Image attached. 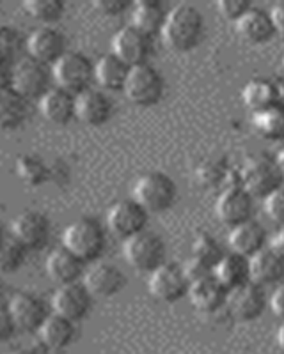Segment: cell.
I'll use <instances>...</instances> for the list:
<instances>
[{"mask_svg": "<svg viewBox=\"0 0 284 354\" xmlns=\"http://www.w3.org/2000/svg\"><path fill=\"white\" fill-rule=\"evenodd\" d=\"M163 43L175 52H190L201 43L204 34V18L195 6L178 4L167 12L162 28Z\"/></svg>", "mask_w": 284, "mask_h": 354, "instance_id": "obj_1", "label": "cell"}, {"mask_svg": "<svg viewBox=\"0 0 284 354\" xmlns=\"http://www.w3.org/2000/svg\"><path fill=\"white\" fill-rule=\"evenodd\" d=\"M62 246L80 257L85 264L100 261L107 246L105 229L93 218H78L62 232Z\"/></svg>", "mask_w": 284, "mask_h": 354, "instance_id": "obj_2", "label": "cell"}, {"mask_svg": "<svg viewBox=\"0 0 284 354\" xmlns=\"http://www.w3.org/2000/svg\"><path fill=\"white\" fill-rule=\"evenodd\" d=\"M132 198L148 213H166L178 198V186L167 174L151 170L142 174L132 189Z\"/></svg>", "mask_w": 284, "mask_h": 354, "instance_id": "obj_3", "label": "cell"}, {"mask_svg": "<svg viewBox=\"0 0 284 354\" xmlns=\"http://www.w3.org/2000/svg\"><path fill=\"white\" fill-rule=\"evenodd\" d=\"M238 185L251 195L252 198H265L274 189L284 185L281 170L276 163V158L265 156V154H254L244 161L236 172Z\"/></svg>", "mask_w": 284, "mask_h": 354, "instance_id": "obj_4", "label": "cell"}, {"mask_svg": "<svg viewBox=\"0 0 284 354\" xmlns=\"http://www.w3.org/2000/svg\"><path fill=\"white\" fill-rule=\"evenodd\" d=\"M52 77L57 87L78 96L93 87L94 62L82 52H68L52 66Z\"/></svg>", "mask_w": 284, "mask_h": 354, "instance_id": "obj_5", "label": "cell"}, {"mask_svg": "<svg viewBox=\"0 0 284 354\" xmlns=\"http://www.w3.org/2000/svg\"><path fill=\"white\" fill-rule=\"evenodd\" d=\"M166 254L167 248L163 239L159 234L148 229L134 238L126 239L123 245V255L126 262L141 273L150 274L151 271L160 268L166 262Z\"/></svg>", "mask_w": 284, "mask_h": 354, "instance_id": "obj_6", "label": "cell"}, {"mask_svg": "<svg viewBox=\"0 0 284 354\" xmlns=\"http://www.w3.org/2000/svg\"><path fill=\"white\" fill-rule=\"evenodd\" d=\"M166 91V82L160 71L148 64H141L132 68L128 80L125 85V96L134 103L135 106L141 109H150V106L157 105L163 96Z\"/></svg>", "mask_w": 284, "mask_h": 354, "instance_id": "obj_7", "label": "cell"}, {"mask_svg": "<svg viewBox=\"0 0 284 354\" xmlns=\"http://www.w3.org/2000/svg\"><path fill=\"white\" fill-rule=\"evenodd\" d=\"M52 68L25 57L12 66L11 87L25 100H41L52 85Z\"/></svg>", "mask_w": 284, "mask_h": 354, "instance_id": "obj_8", "label": "cell"}, {"mask_svg": "<svg viewBox=\"0 0 284 354\" xmlns=\"http://www.w3.org/2000/svg\"><path fill=\"white\" fill-rule=\"evenodd\" d=\"M148 221H150V213L134 198L116 202L107 211V227L114 236L121 238L123 241L144 232Z\"/></svg>", "mask_w": 284, "mask_h": 354, "instance_id": "obj_9", "label": "cell"}, {"mask_svg": "<svg viewBox=\"0 0 284 354\" xmlns=\"http://www.w3.org/2000/svg\"><path fill=\"white\" fill-rule=\"evenodd\" d=\"M190 282L187 280L183 268L172 262H163L160 268L151 271L148 278V290L157 301L176 303L188 294Z\"/></svg>", "mask_w": 284, "mask_h": 354, "instance_id": "obj_10", "label": "cell"}, {"mask_svg": "<svg viewBox=\"0 0 284 354\" xmlns=\"http://www.w3.org/2000/svg\"><path fill=\"white\" fill-rule=\"evenodd\" d=\"M93 294L82 282L59 286L52 296V312L57 315L78 322L87 317L93 308Z\"/></svg>", "mask_w": 284, "mask_h": 354, "instance_id": "obj_11", "label": "cell"}, {"mask_svg": "<svg viewBox=\"0 0 284 354\" xmlns=\"http://www.w3.org/2000/svg\"><path fill=\"white\" fill-rule=\"evenodd\" d=\"M151 52H153V37L141 32L134 25H126L114 34L112 53L132 68L148 64Z\"/></svg>", "mask_w": 284, "mask_h": 354, "instance_id": "obj_12", "label": "cell"}, {"mask_svg": "<svg viewBox=\"0 0 284 354\" xmlns=\"http://www.w3.org/2000/svg\"><path fill=\"white\" fill-rule=\"evenodd\" d=\"M82 283L93 294V298H112L125 289L126 277L114 262L96 261L85 270Z\"/></svg>", "mask_w": 284, "mask_h": 354, "instance_id": "obj_13", "label": "cell"}, {"mask_svg": "<svg viewBox=\"0 0 284 354\" xmlns=\"http://www.w3.org/2000/svg\"><path fill=\"white\" fill-rule=\"evenodd\" d=\"M252 209H254V198L240 185L222 188L215 202V216L229 229L251 220Z\"/></svg>", "mask_w": 284, "mask_h": 354, "instance_id": "obj_14", "label": "cell"}, {"mask_svg": "<svg viewBox=\"0 0 284 354\" xmlns=\"http://www.w3.org/2000/svg\"><path fill=\"white\" fill-rule=\"evenodd\" d=\"M11 238L27 250H39L50 239V220L39 211H21L11 221Z\"/></svg>", "mask_w": 284, "mask_h": 354, "instance_id": "obj_15", "label": "cell"}, {"mask_svg": "<svg viewBox=\"0 0 284 354\" xmlns=\"http://www.w3.org/2000/svg\"><path fill=\"white\" fill-rule=\"evenodd\" d=\"M27 52L30 59L46 64L52 68L64 53L66 50V37L61 30L55 27H37L33 34L27 37Z\"/></svg>", "mask_w": 284, "mask_h": 354, "instance_id": "obj_16", "label": "cell"}, {"mask_svg": "<svg viewBox=\"0 0 284 354\" xmlns=\"http://www.w3.org/2000/svg\"><path fill=\"white\" fill-rule=\"evenodd\" d=\"M9 312H11L15 324L20 331L25 333H37L39 328L43 326V322L50 315L48 308H46L45 301L37 298L36 294L30 292H18L11 298L8 305Z\"/></svg>", "mask_w": 284, "mask_h": 354, "instance_id": "obj_17", "label": "cell"}, {"mask_svg": "<svg viewBox=\"0 0 284 354\" xmlns=\"http://www.w3.org/2000/svg\"><path fill=\"white\" fill-rule=\"evenodd\" d=\"M267 306L263 287L247 282L227 292L226 308L236 321L249 322L260 317Z\"/></svg>", "mask_w": 284, "mask_h": 354, "instance_id": "obj_18", "label": "cell"}, {"mask_svg": "<svg viewBox=\"0 0 284 354\" xmlns=\"http://www.w3.org/2000/svg\"><path fill=\"white\" fill-rule=\"evenodd\" d=\"M114 113L112 100L102 88H87L77 96V119L91 128H100Z\"/></svg>", "mask_w": 284, "mask_h": 354, "instance_id": "obj_19", "label": "cell"}, {"mask_svg": "<svg viewBox=\"0 0 284 354\" xmlns=\"http://www.w3.org/2000/svg\"><path fill=\"white\" fill-rule=\"evenodd\" d=\"M244 105L252 113L274 105H284V80L252 78L242 88Z\"/></svg>", "mask_w": 284, "mask_h": 354, "instance_id": "obj_20", "label": "cell"}, {"mask_svg": "<svg viewBox=\"0 0 284 354\" xmlns=\"http://www.w3.org/2000/svg\"><path fill=\"white\" fill-rule=\"evenodd\" d=\"M45 268L48 278L57 283V287L82 282L85 273V262L62 245L50 252Z\"/></svg>", "mask_w": 284, "mask_h": 354, "instance_id": "obj_21", "label": "cell"}, {"mask_svg": "<svg viewBox=\"0 0 284 354\" xmlns=\"http://www.w3.org/2000/svg\"><path fill=\"white\" fill-rule=\"evenodd\" d=\"M39 112L52 124H69L77 119V96L53 85L39 100Z\"/></svg>", "mask_w": 284, "mask_h": 354, "instance_id": "obj_22", "label": "cell"}, {"mask_svg": "<svg viewBox=\"0 0 284 354\" xmlns=\"http://www.w3.org/2000/svg\"><path fill=\"white\" fill-rule=\"evenodd\" d=\"M267 232L263 227L254 220H247L240 225L231 227L227 234V245L233 254L242 257H252L260 250L267 248Z\"/></svg>", "mask_w": 284, "mask_h": 354, "instance_id": "obj_23", "label": "cell"}, {"mask_svg": "<svg viewBox=\"0 0 284 354\" xmlns=\"http://www.w3.org/2000/svg\"><path fill=\"white\" fill-rule=\"evenodd\" d=\"M235 28L236 34L251 44L268 43L276 36V28H274L270 11L254 8V6L238 21H235Z\"/></svg>", "mask_w": 284, "mask_h": 354, "instance_id": "obj_24", "label": "cell"}, {"mask_svg": "<svg viewBox=\"0 0 284 354\" xmlns=\"http://www.w3.org/2000/svg\"><path fill=\"white\" fill-rule=\"evenodd\" d=\"M187 298L190 299L195 310L204 312V314H213V312H219L222 306H226L227 290L211 274V277L190 283Z\"/></svg>", "mask_w": 284, "mask_h": 354, "instance_id": "obj_25", "label": "cell"}, {"mask_svg": "<svg viewBox=\"0 0 284 354\" xmlns=\"http://www.w3.org/2000/svg\"><path fill=\"white\" fill-rule=\"evenodd\" d=\"M130 71L132 66H128L118 55L110 52L94 64V82L102 87V91L121 93V91H125Z\"/></svg>", "mask_w": 284, "mask_h": 354, "instance_id": "obj_26", "label": "cell"}, {"mask_svg": "<svg viewBox=\"0 0 284 354\" xmlns=\"http://www.w3.org/2000/svg\"><path fill=\"white\" fill-rule=\"evenodd\" d=\"M37 335H39L41 344L48 351H64L73 344L77 337V322L52 312L43 322Z\"/></svg>", "mask_w": 284, "mask_h": 354, "instance_id": "obj_27", "label": "cell"}, {"mask_svg": "<svg viewBox=\"0 0 284 354\" xmlns=\"http://www.w3.org/2000/svg\"><path fill=\"white\" fill-rule=\"evenodd\" d=\"M284 277V261L270 248L260 250L249 257V280L256 286L265 287L281 282Z\"/></svg>", "mask_w": 284, "mask_h": 354, "instance_id": "obj_28", "label": "cell"}, {"mask_svg": "<svg viewBox=\"0 0 284 354\" xmlns=\"http://www.w3.org/2000/svg\"><path fill=\"white\" fill-rule=\"evenodd\" d=\"M213 277L227 292L251 282L249 280V259L233 254V252L224 254L222 259L213 266Z\"/></svg>", "mask_w": 284, "mask_h": 354, "instance_id": "obj_29", "label": "cell"}, {"mask_svg": "<svg viewBox=\"0 0 284 354\" xmlns=\"http://www.w3.org/2000/svg\"><path fill=\"white\" fill-rule=\"evenodd\" d=\"M167 12L163 6L157 0H139L132 6V24L141 32L153 37L154 34L162 32L166 24Z\"/></svg>", "mask_w": 284, "mask_h": 354, "instance_id": "obj_30", "label": "cell"}, {"mask_svg": "<svg viewBox=\"0 0 284 354\" xmlns=\"http://www.w3.org/2000/svg\"><path fill=\"white\" fill-rule=\"evenodd\" d=\"M28 113V101L12 87L0 88V129H18Z\"/></svg>", "mask_w": 284, "mask_h": 354, "instance_id": "obj_31", "label": "cell"}, {"mask_svg": "<svg viewBox=\"0 0 284 354\" xmlns=\"http://www.w3.org/2000/svg\"><path fill=\"white\" fill-rule=\"evenodd\" d=\"M18 177L27 186H43L52 179V167L37 154H20L15 163Z\"/></svg>", "mask_w": 284, "mask_h": 354, "instance_id": "obj_32", "label": "cell"}, {"mask_svg": "<svg viewBox=\"0 0 284 354\" xmlns=\"http://www.w3.org/2000/svg\"><path fill=\"white\" fill-rule=\"evenodd\" d=\"M252 126L263 138L283 140L284 138V105H274L252 113Z\"/></svg>", "mask_w": 284, "mask_h": 354, "instance_id": "obj_33", "label": "cell"}, {"mask_svg": "<svg viewBox=\"0 0 284 354\" xmlns=\"http://www.w3.org/2000/svg\"><path fill=\"white\" fill-rule=\"evenodd\" d=\"M24 9L41 27H53L64 15L66 6L62 0H27L24 2Z\"/></svg>", "mask_w": 284, "mask_h": 354, "instance_id": "obj_34", "label": "cell"}, {"mask_svg": "<svg viewBox=\"0 0 284 354\" xmlns=\"http://www.w3.org/2000/svg\"><path fill=\"white\" fill-rule=\"evenodd\" d=\"M195 176L203 186H224L226 188V186L238 185V181L231 177V172L224 167V163L215 160L201 163L195 170Z\"/></svg>", "mask_w": 284, "mask_h": 354, "instance_id": "obj_35", "label": "cell"}, {"mask_svg": "<svg viewBox=\"0 0 284 354\" xmlns=\"http://www.w3.org/2000/svg\"><path fill=\"white\" fill-rule=\"evenodd\" d=\"M27 252L21 243L15 238H8V241L0 248V273H17L27 261Z\"/></svg>", "mask_w": 284, "mask_h": 354, "instance_id": "obj_36", "label": "cell"}, {"mask_svg": "<svg viewBox=\"0 0 284 354\" xmlns=\"http://www.w3.org/2000/svg\"><path fill=\"white\" fill-rule=\"evenodd\" d=\"M192 255L201 259V261H204L206 264H210L213 268L222 259L224 252L222 246L219 245V241L211 234L201 232L195 236L194 243H192Z\"/></svg>", "mask_w": 284, "mask_h": 354, "instance_id": "obj_37", "label": "cell"}, {"mask_svg": "<svg viewBox=\"0 0 284 354\" xmlns=\"http://www.w3.org/2000/svg\"><path fill=\"white\" fill-rule=\"evenodd\" d=\"M21 48V36L11 25H0V61L12 62Z\"/></svg>", "mask_w": 284, "mask_h": 354, "instance_id": "obj_38", "label": "cell"}, {"mask_svg": "<svg viewBox=\"0 0 284 354\" xmlns=\"http://www.w3.org/2000/svg\"><path fill=\"white\" fill-rule=\"evenodd\" d=\"M263 209L274 223L284 225V185L263 198Z\"/></svg>", "mask_w": 284, "mask_h": 354, "instance_id": "obj_39", "label": "cell"}, {"mask_svg": "<svg viewBox=\"0 0 284 354\" xmlns=\"http://www.w3.org/2000/svg\"><path fill=\"white\" fill-rule=\"evenodd\" d=\"M251 8L252 4L249 0H219L217 2V11L220 12V17L233 21V24L244 17Z\"/></svg>", "mask_w": 284, "mask_h": 354, "instance_id": "obj_40", "label": "cell"}, {"mask_svg": "<svg viewBox=\"0 0 284 354\" xmlns=\"http://www.w3.org/2000/svg\"><path fill=\"white\" fill-rule=\"evenodd\" d=\"M181 268H183V273H185V277H187V280L190 283L197 282V280H203V278H208L213 274V268H211L210 264H206L204 261H201V259L194 257V255H190Z\"/></svg>", "mask_w": 284, "mask_h": 354, "instance_id": "obj_41", "label": "cell"}, {"mask_svg": "<svg viewBox=\"0 0 284 354\" xmlns=\"http://www.w3.org/2000/svg\"><path fill=\"white\" fill-rule=\"evenodd\" d=\"M93 8L96 9L102 17L118 18L121 17L123 12H126L130 9V4H128L126 0H96L93 4Z\"/></svg>", "mask_w": 284, "mask_h": 354, "instance_id": "obj_42", "label": "cell"}, {"mask_svg": "<svg viewBox=\"0 0 284 354\" xmlns=\"http://www.w3.org/2000/svg\"><path fill=\"white\" fill-rule=\"evenodd\" d=\"M17 331L18 328L15 324V319H12L9 308L4 305H0V344L11 340L12 335L17 333Z\"/></svg>", "mask_w": 284, "mask_h": 354, "instance_id": "obj_43", "label": "cell"}, {"mask_svg": "<svg viewBox=\"0 0 284 354\" xmlns=\"http://www.w3.org/2000/svg\"><path fill=\"white\" fill-rule=\"evenodd\" d=\"M268 306H270L272 314L276 315L277 319L284 321V283H279V286L274 289V292L270 294Z\"/></svg>", "mask_w": 284, "mask_h": 354, "instance_id": "obj_44", "label": "cell"}, {"mask_svg": "<svg viewBox=\"0 0 284 354\" xmlns=\"http://www.w3.org/2000/svg\"><path fill=\"white\" fill-rule=\"evenodd\" d=\"M267 248H270L277 257H281L284 261V225L277 227L276 232L268 238Z\"/></svg>", "mask_w": 284, "mask_h": 354, "instance_id": "obj_45", "label": "cell"}, {"mask_svg": "<svg viewBox=\"0 0 284 354\" xmlns=\"http://www.w3.org/2000/svg\"><path fill=\"white\" fill-rule=\"evenodd\" d=\"M270 17H272L276 34L284 37V0H281V2L272 6V9H270Z\"/></svg>", "mask_w": 284, "mask_h": 354, "instance_id": "obj_46", "label": "cell"}, {"mask_svg": "<svg viewBox=\"0 0 284 354\" xmlns=\"http://www.w3.org/2000/svg\"><path fill=\"white\" fill-rule=\"evenodd\" d=\"M12 82V62L0 61V88L11 87Z\"/></svg>", "mask_w": 284, "mask_h": 354, "instance_id": "obj_47", "label": "cell"}, {"mask_svg": "<svg viewBox=\"0 0 284 354\" xmlns=\"http://www.w3.org/2000/svg\"><path fill=\"white\" fill-rule=\"evenodd\" d=\"M276 342L277 346H279V349L284 353V321H281L279 328H277L276 331Z\"/></svg>", "mask_w": 284, "mask_h": 354, "instance_id": "obj_48", "label": "cell"}, {"mask_svg": "<svg viewBox=\"0 0 284 354\" xmlns=\"http://www.w3.org/2000/svg\"><path fill=\"white\" fill-rule=\"evenodd\" d=\"M274 158H276V163H277V167H279L281 176H283V179H284V145L281 147L279 151H277V154Z\"/></svg>", "mask_w": 284, "mask_h": 354, "instance_id": "obj_49", "label": "cell"}, {"mask_svg": "<svg viewBox=\"0 0 284 354\" xmlns=\"http://www.w3.org/2000/svg\"><path fill=\"white\" fill-rule=\"evenodd\" d=\"M6 354H36V351L27 349V347H17V349L8 351V353H6Z\"/></svg>", "mask_w": 284, "mask_h": 354, "instance_id": "obj_50", "label": "cell"}, {"mask_svg": "<svg viewBox=\"0 0 284 354\" xmlns=\"http://www.w3.org/2000/svg\"><path fill=\"white\" fill-rule=\"evenodd\" d=\"M8 241V236H6L4 232V227H2V223H0V248H2V245Z\"/></svg>", "mask_w": 284, "mask_h": 354, "instance_id": "obj_51", "label": "cell"}, {"mask_svg": "<svg viewBox=\"0 0 284 354\" xmlns=\"http://www.w3.org/2000/svg\"><path fill=\"white\" fill-rule=\"evenodd\" d=\"M0 294H2V287H0Z\"/></svg>", "mask_w": 284, "mask_h": 354, "instance_id": "obj_52", "label": "cell"}, {"mask_svg": "<svg viewBox=\"0 0 284 354\" xmlns=\"http://www.w3.org/2000/svg\"><path fill=\"white\" fill-rule=\"evenodd\" d=\"M283 64H284V59H283Z\"/></svg>", "mask_w": 284, "mask_h": 354, "instance_id": "obj_53", "label": "cell"}]
</instances>
